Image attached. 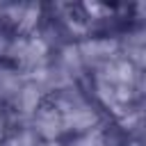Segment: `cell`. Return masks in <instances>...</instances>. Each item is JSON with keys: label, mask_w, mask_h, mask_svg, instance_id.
Here are the masks:
<instances>
[{"label": "cell", "mask_w": 146, "mask_h": 146, "mask_svg": "<svg viewBox=\"0 0 146 146\" xmlns=\"http://www.w3.org/2000/svg\"><path fill=\"white\" fill-rule=\"evenodd\" d=\"M130 11H132V18H135V23H137V25H146V0H141V2H137V5H132V7H130Z\"/></svg>", "instance_id": "5b68a950"}, {"label": "cell", "mask_w": 146, "mask_h": 146, "mask_svg": "<svg viewBox=\"0 0 146 146\" xmlns=\"http://www.w3.org/2000/svg\"><path fill=\"white\" fill-rule=\"evenodd\" d=\"M32 128L39 135L41 141H59L66 132H64V121H62V112L50 103L43 100L39 105V110L32 114Z\"/></svg>", "instance_id": "7a4b0ae2"}, {"label": "cell", "mask_w": 146, "mask_h": 146, "mask_svg": "<svg viewBox=\"0 0 146 146\" xmlns=\"http://www.w3.org/2000/svg\"><path fill=\"white\" fill-rule=\"evenodd\" d=\"M141 68L146 71V48H144V59H141Z\"/></svg>", "instance_id": "52a82bcc"}, {"label": "cell", "mask_w": 146, "mask_h": 146, "mask_svg": "<svg viewBox=\"0 0 146 146\" xmlns=\"http://www.w3.org/2000/svg\"><path fill=\"white\" fill-rule=\"evenodd\" d=\"M43 21H46V9H43V5H39V2H25L23 14H21V21H18V25L14 27V34L34 36V34L39 32V27L43 25Z\"/></svg>", "instance_id": "277c9868"}, {"label": "cell", "mask_w": 146, "mask_h": 146, "mask_svg": "<svg viewBox=\"0 0 146 146\" xmlns=\"http://www.w3.org/2000/svg\"><path fill=\"white\" fill-rule=\"evenodd\" d=\"M43 100H46L43 91H41L36 84L25 82V84L18 89V94L11 98V103H9L7 107H11V110H16V112H21V114H25V116H32Z\"/></svg>", "instance_id": "3957f363"}, {"label": "cell", "mask_w": 146, "mask_h": 146, "mask_svg": "<svg viewBox=\"0 0 146 146\" xmlns=\"http://www.w3.org/2000/svg\"><path fill=\"white\" fill-rule=\"evenodd\" d=\"M39 146H62V144H59V141H41Z\"/></svg>", "instance_id": "8992f818"}, {"label": "cell", "mask_w": 146, "mask_h": 146, "mask_svg": "<svg viewBox=\"0 0 146 146\" xmlns=\"http://www.w3.org/2000/svg\"><path fill=\"white\" fill-rule=\"evenodd\" d=\"M78 48H80L82 64H84L87 73H94L103 64H107V62L119 57V39L116 36H107V34L87 36V39L78 41Z\"/></svg>", "instance_id": "6da1fadb"}]
</instances>
